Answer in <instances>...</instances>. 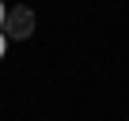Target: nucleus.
<instances>
[{
	"label": "nucleus",
	"mask_w": 129,
	"mask_h": 121,
	"mask_svg": "<svg viewBox=\"0 0 129 121\" xmlns=\"http://www.w3.org/2000/svg\"><path fill=\"white\" fill-rule=\"evenodd\" d=\"M4 30L12 38H30L34 34V12L30 8H12L8 19H4Z\"/></svg>",
	"instance_id": "f257e3e1"
},
{
	"label": "nucleus",
	"mask_w": 129,
	"mask_h": 121,
	"mask_svg": "<svg viewBox=\"0 0 129 121\" xmlns=\"http://www.w3.org/2000/svg\"><path fill=\"white\" fill-rule=\"evenodd\" d=\"M4 53H8V34L0 30V60H4Z\"/></svg>",
	"instance_id": "f03ea898"
},
{
	"label": "nucleus",
	"mask_w": 129,
	"mask_h": 121,
	"mask_svg": "<svg viewBox=\"0 0 129 121\" xmlns=\"http://www.w3.org/2000/svg\"><path fill=\"white\" fill-rule=\"evenodd\" d=\"M4 19H8V8H4V0H0V27H4Z\"/></svg>",
	"instance_id": "7ed1b4c3"
}]
</instances>
